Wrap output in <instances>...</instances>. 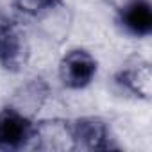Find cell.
Masks as SVG:
<instances>
[{
    "label": "cell",
    "mask_w": 152,
    "mask_h": 152,
    "mask_svg": "<svg viewBox=\"0 0 152 152\" xmlns=\"http://www.w3.org/2000/svg\"><path fill=\"white\" fill-rule=\"evenodd\" d=\"M31 147L45 152H68L75 150V138L72 124L61 118L32 122L29 143Z\"/></svg>",
    "instance_id": "6da1fadb"
},
{
    "label": "cell",
    "mask_w": 152,
    "mask_h": 152,
    "mask_svg": "<svg viewBox=\"0 0 152 152\" xmlns=\"http://www.w3.org/2000/svg\"><path fill=\"white\" fill-rule=\"evenodd\" d=\"M29 39L13 20L0 18V64L9 72H20L29 61Z\"/></svg>",
    "instance_id": "7a4b0ae2"
},
{
    "label": "cell",
    "mask_w": 152,
    "mask_h": 152,
    "mask_svg": "<svg viewBox=\"0 0 152 152\" xmlns=\"http://www.w3.org/2000/svg\"><path fill=\"white\" fill-rule=\"evenodd\" d=\"M97 59L83 48H73L59 61V79L70 90L86 88L97 75Z\"/></svg>",
    "instance_id": "3957f363"
},
{
    "label": "cell",
    "mask_w": 152,
    "mask_h": 152,
    "mask_svg": "<svg viewBox=\"0 0 152 152\" xmlns=\"http://www.w3.org/2000/svg\"><path fill=\"white\" fill-rule=\"evenodd\" d=\"M48 93H50V88L41 77L29 79V81L22 83L11 93L9 100H7V107H11L23 118L34 122L38 113L43 109V106L48 99Z\"/></svg>",
    "instance_id": "277c9868"
},
{
    "label": "cell",
    "mask_w": 152,
    "mask_h": 152,
    "mask_svg": "<svg viewBox=\"0 0 152 152\" xmlns=\"http://www.w3.org/2000/svg\"><path fill=\"white\" fill-rule=\"evenodd\" d=\"M38 29L39 32L54 43L66 41L70 31H72V11L68 6H64L61 0H52V2L43 7L38 15Z\"/></svg>",
    "instance_id": "5b68a950"
},
{
    "label": "cell",
    "mask_w": 152,
    "mask_h": 152,
    "mask_svg": "<svg viewBox=\"0 0 152 152\" xmlns=\"http://www.w3.org/2000/svg\"><path fill=\"white\" fill-rule=\"evenodd\" d=\"M32 131V120L23 118L11 107L0 111V148L27 147Z\"/></svg>",
    "instance_id": "8992f818"
},
{
    "label": "cell",
    "mask_w": 152,
    "mask_h": 152,
    "mask_svg": "<svg viewBox=\"0 0 152 152\" xmlns=\"http://www.w3.org/2000/svg\"><path fill=\"white\" fill-rule=\"evenodd\" d=\"M75 148H86V150H106L109 148V131L104 120L95 116L79 118L72 124Z\"/></svg>",
    "instance_id": "52a82bcc"
},
{
    "label": "cell",
    "mask_w": 152,
    "mask_h": 152,
    "mask_svg": "<svg viewBox=\"0 0 152 152\" xmlns=\"http://www.w3.org/2000/svg\"><path fill=\"white\" fill-rule=\"evenodd\" d=\"M118 83L140 99L148 100L152 95V70L148 63H134L118 73Z\"/></svg>",
    "instance_id": "ba28073f"
},
{
    "label": "cell",
    "mask_w": 152,
    "mask_h": 152,
    "mask_svg": "<svg viewBox=\"0 0 152 152\" xmlns=\"http://www.w3.org/2000/svg\"><path fill=\"white\" fill-rule=\"evenodd\" d=\"M122 23L124 27L136 34L147 36L152 31V11L147 0H131L122 7Z\"/></svg>",
    "instance_id": "9c48e42d"
},
{
    "label": "cell",
    "mask_w": 152,
    "mask_h": 152,
    "mask_svg": "<svg viewBox=\"0 0 152 152\" xmlns=\"http://www.w3.org/2000/svg\"><path fill=\"white\" fill-rule=\"evenodd\" d=\"M52 0H15L16 7L25 13V15H31V16H36L43 7H47Z\"/></svg>",
    "instance_id": "30bf717a"
}]
</instances>
